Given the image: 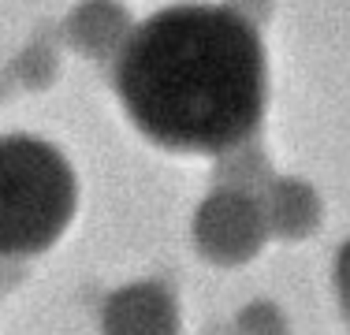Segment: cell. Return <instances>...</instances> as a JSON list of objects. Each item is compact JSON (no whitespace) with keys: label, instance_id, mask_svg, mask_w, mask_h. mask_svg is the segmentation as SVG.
<instances>
[{"label":"cell","instance_id":"cell-1","mask_svg":"<svg viewBox=\"0 0 350 335\" xmlns=\"http://www.w3.org/2000/svg\"><path fill=\"white\" fill-rule=\"evenodd\" d=\"M116 94L153 146L194 157L231 153L265 120L261 38L231 8H161L123 41Z\"/></svg>","mask_w":350,"mask_h":335},{"label":"cell","instance_id":"cell-2","mask_svg":"<svg viewBox=\"0 0 350 335\" xmlns=\"http://www.w3.org/2000/svg\"><path fill=\"white\" fill-rule=\"evenodd\" d=\"M79 209L68 157L34 134H0V257H38L64 239Z\"/></svg>","mask_w":350,"mask_h":335},{"label":"cell","instance_id":"cell-3","mask_svg":"<svg viewBox=\"0 0 350 335\" xmlns=\"http://www.w3.org/2000/svg\"><path fill=\"white\" fill-rule=\"evenodd\" d=\"M265 239H269V220H265V205H257L254 198L239 190H220L198 205L194 246L205 261L224 268L246 265L265 250Z\"/></svg>","mask_w":350,"mask_h":335},{"label":"cell","instance_id":"cell-4","mask_svg":"<svg viewBox=\"0 0 350 335\" xmlns=\"http://www.w3.org/2000/svg\"><path fill=\"white\" fill-rule=\"evenodd\" d=\"M101 335H179L175 295L157 280L112 291L101 306Z\"/></svg>","mask_w":350,"mask_h":335},{"label":"cell","instance_id":"cell-5","mask_svg":"<svg viewBox=\"0 0 350 335\" xmlns=\"http://www.w3.org/2000/svg\"><path fill=\"white\" fill-rule=\"evenodd\" d=\"M265 220H269V231L283 239H302L317 228L321 205L306 190V183H280V190L265 201Z\"/></svg>","mask_w":350,"mask_h":335},{"label":"cell","instance_id":"cell-6","mask_svg":"<svg viewBox=\"0 0 350 335\" xmlns=\"http://www.w3.org/2000/svg\"><path fill=\"white\" fill-rule=\"evenodd\" d=\"M332 283H336V298H339V306H343V313L350 317V239L339 246V254H336Z\"/></svg>","mask_w":350,"mask_h":335}]
</instances>
